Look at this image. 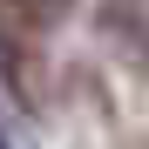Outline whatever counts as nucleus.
<instances>
[{"label": "nucleus", "instance_id": "obj_1", "mask_svg": "<svg viewBox=\"0 0 149 149\" xmlns=\"http://www.w3.org/2000/svg\"><path fill=\"white\" fill-rule=\"evenodd\" d=\"M0 74H7V88H14L27 109H41V68L27 61V41L7 34V27H0Z\"/></svg>", "mask_w": 149, "mask_h": 149}, {"label": "nucleus", "instance_id": "obj_2", "mask_svg": "<svg viewBox=\"0 0 149 149\" xmlns=\"http://www.w3.org/2000/svg\"><path fill=\"white\" fill-rule=\"evenodd\" d=\"M109 27L122 34L129 61H136V68H149V20H142V14H129V7H115V14H109Z\"/></svg>", "mask_w": 149, "mask_h": 149}, {"label": "nucleus", "instance_id": "obj_3", "mask_svg": "<svg viewBox=\"0 0 149 149\" xmlns=\"http://www.w3.org/2000/svg\"><path fill=\"white\" fill-rule=\"evenodd\" d=\"M0 149H14V142H7V129H0Z\"/></svg>", "mask_w": 149, "mask_h": 149}]
</instances>
